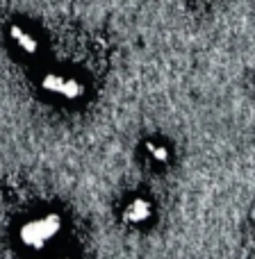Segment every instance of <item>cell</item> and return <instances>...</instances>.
<instances>
[{"label":"cell","instance_id":"1","mask_svg":"<svg viewBox=\"0 0 255 259\" xmlns=\"http://www.w3.org/2000/svg\"><path fill=\"white\" fill-rule=\"evenodd\" d=\"M59 232H62V219L57 214H46L23 223L18 230V239L27 250H44Z\"/></svg>","mask_w":255,"mask_h":259},{"label":"cell","instance_id":"2","mask_svg":"<svg viewBox=\"0 0 255 259\" xmlns=\"http://www.w3.org/2000/svg\"><path fill=\"white\" fill-rule=\"evenodd\" d=\"M151 211H153L151 202L143 200V198H134V200L126 207V211H123V221H126V223H132V225L143 223V221L151 219Z\"/></svg>","mask_w":255,"mask_h":259},{"label":"cell","instance_id":"3","mask_svg":"<svg viewBox=\"0 0 255 259\" xmlns=\"http://www.w3.org/2000/svg\"><path fill=\"white\" fill-rule=\"evenodd\" d=\"M9 36H12V41H14V44H16L25 55H34L37 50H39V41H37V36H32L30 32L25 30V27L12 25V27H9Z\"/></svg>","mask_w":255,"mask_h":259},{"label":"cell","instance_id":"4","mask_svg":"<svg viewBox=\"0 0 255 259\" xmlns=\"http://www.w3.org/2000/svg\"><path fill=\"white\" fill-rule=\"evenodd\" d=\"M82 94H85V84H82L80 80H76V77H64L62 91H59V96H62V98L78 100V98H82Z\"/></svg>","mask_w":255,"mask_h":259},{"label":"cell","instance_id":"5","mask_svg":"<svg viewBox=\"0 0 255 259\" xmlns=\"http://www.w3.org/2000/svg\"><path fill=\"white\" fill-rule=\"evenodd\" d=\"M62 84H64V75H59V73H48V75L41 77V89L53 96H59Z\"/></svg>","mask_w":255,"mask_h":259},{"label":"cell","instance_id":"6","mask_svg":"<svg viewBox=\"0 0 255 259\" xmlns=\"http://www.w3.org/2000/svg\"><path fill=\"white\" fill-rule=\"evenodd\" d=\"M146 150L151 152L157 161H166V159H169V150H166L164 146H157V143L151 141V143H146Z\"/></svg>","mask_w":255,"mask_h":259}]
</instances>
